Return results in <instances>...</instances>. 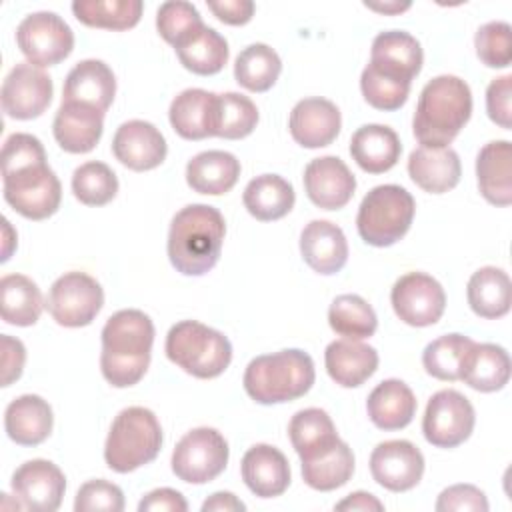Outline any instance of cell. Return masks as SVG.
Masks as SVG:
<instances>
[{
    "mask_svg": "<svg viewBox=\"0 0 512 512\" xmlns=\"http://www.w3.org/2000/svg\"><path fill=\"white\" fill-rule=\"evenodd\" d=\"M154 324L142 310L126 308L112 314L102 328L100 370L114 388L138 384L152 358Z\"/></svg>",
    "mask_w": 512,
    "mask_h": 512,
    "instance_id": "cell-1",
    "label": "cell"
},
{
    "mask_svg": "<svg viewBox=\"0 0 512 512\" xmlns=\"http://www.w3.org/2000/svg\"><path fill=\"white\" fill-rule=\"evenodd\" d=\"M226 222L218 208L188 204L174 214L168 230V258L176 272L202 276L210 272L222 252Z\"/></svg>",
    "mask_w": 512,
    "mask_h": 512,
    "instance_id": "cell-2",
    "label": "cell"
},
{
    "mask_svg": "<svg viewBox=\"0 0 512 512\" xmlns=\"http://www.w3.org/2000/svg\"><path fill=\"white\" fill-rule=\"evenodd\" d=\"M472 116L470 86L452 74L432 78L420 92L412 132L422 146H448Z\"/></svg>",
    "mask_w": 512,
    "mask_h": 512,
    "instance_id": "cell-3",
    "label": "cell"
},
{
    "mask_svg": "<svg viewBox=\"0 0 512 512\" xmlns=\"http://www.w3.org/2000/svg\"><path fill=\"white\" fill-rule=\"evenodd\" d=\"M316 380L314 360L298 348L262 354L244 370V390L258 404H282L304 396Z\"/></svg>",
    "mask_w": 512,
    "mask_h": 512,
    "instance_id": "cell-4",
    "label": "cell"
},
{
    "mask_svg": "<svg viewBox=\"0 0 512 512\" xmlns=\"http://www.w3.org/2000/svg\"><path fill=\"white\" fill-rule=\"evenodd\" d=\"M162 448V426L156 414L144 406H130L114 418L106 444V466L118 474L150 464Z\"/></svg>",
    "mask_w": 512,
    "mask_h": 512,
    "instance_id": "cell-5",
    "label": "cell"
},
{
    "mask_svg": "<svg viewBox=\"0 0 512 512\" xmlns=\"http://www.w3.org/2000/svg\"><path fill=\"white\" fill-rule=\"evenodd\" d=\"M166 356L194 378H216L232 360V344L220 332L198 320H182L166 334Z\"/></svg>",
    "mask_w": 512,
    "mask_h": 512,
    "instance_id": "cell-6",
    "label": "cell"
},
{
    "mask_svg": "<svg viewBox=\"0 0 512 512\" xmlns=\"http://www.w3.org/2000/svg\"><path fill=\"white\" fill-rule=\"evenodd\" d=\"M416 202L412 194L398 184H380L360 202L356 228L360 238L376 248L396 244L410 230Z\"/></svg>",
    "mask_w": 512,
    "mask_h": 512,
    "instance_id": "cell-7",
    "label": "cell"
},
{
    "mask_svg": "<svg viewBox=\"0 0 512 512\" xmlns=\"http://www.w3.org/2000/svg\"><path fill=\"white\" fill-rule=\"evenodd\" d=\"M4 200L28 220H44L60 208L62 186L56 172L38 162L2 174Z\"/></svg>",
    "mask_w": 512,
    "mask_h": 512,
    "instance_id": "cell-8",
    "label": "cell"
},
{
    "mask_svg": "<svg viewBox=\"0 0 512 512\" xmlns=\"http://www.w3.org/2000/svg\"><path fill=\"white\" fill-rule=\"evenodd\" d=\"M228 442L208 426L186 432L172 452V472L188 484H206L218 478L228 464Z\"/></svg>",
    "mask_w": 512,
    "mask_h": 512,
    "instance_id": "cell-9",
    "label": "cell"
},
{
    "mask_svg": "<svg viewBox=\"0 0 512 512\" xmlns=\"http://www.w3.org/2000/svg\"><path fill=\"white\" fill-rule=\"evenodd\" d=\"M104 306V290L86 272H66L54 280L46 296V308L56 324L80 328L92 324Z\"/></svg>",
    "mask_w": 512,
    "mask_h": 512,
    "instance_id": "cell-10",
    "label": "cell"
},
{
    "mask_svg": "<svg viewBox=\"0 0 512 512\" xmlns=\"http://www.w3.org/2000/svg\"><path fill=\"white\" fill-rule=\"evenodd\" d=\"M16 44L38 68L54 66L74 50V32L56 12H32L16 28Z\"/></svg>",
    "mask_w": 512,
    "mask_h": 512,
    "instance_id": "cell-11",
    "label": "cell"
},
{
    "mask_svg": "<svg viewBox=\"0 0 512 512\" xmlns=\"http://www.w3.org/2000/svg\"><path fill=\"white\" fill-rule=\"evenodd\" d=\"M476 414L470 400L458 390L446 388L432 394L422 418L424 438L436 448H456L474 430Z\"/></svg>",
    "mask_w": 512,
    "mask_h": 512,
    "instance_id": "cell-12",
    "label": "cell"
},
{
    "mask_svg": "<svg viewBox=\"0 0 512 512\" xmlns=\"http://www.w3.org/2000/svg\"><path fill=\"white\" fill-rule=\"evenodd\" d=\"M396 316L416 328L436 324L446 308V292L442 284L424 272H408L400 276L390 292Z\"/></svg>",
    "mask_w": 512,
    "mask_h": 512,
    "instance_id": "cell-13",
    "label": "cell"
},
{
    "mask_svg": "<svg viewBox=\"0 0 512 512\" xmlns=\"http://www.w3.org/2000/svg\"><path fill=\"white\" fill-rule=\"evenodd\" d=\"M52 92V78L42 68L30 62L16 64L2 82V110L14 120L38 118L50 106Z\"/></svg>",
    "mask_w": 512,
    "mask_h": 512,
    "instance_id": "cell-14",
    "label": "cell"
},
{
    "mask_svg": "<svg viewBox=\"0 0 512 512\" xmlns=\"http://www.w3.org/2000/svg\"><path fill=\"white\" fill-rule=\"evenodd\" d=\"M10 486L22 508L32 512H54L62 504L66 478L54 462L34 458L16 468Z\"/></svg>",
    "mask_w": 512,
    "mask_h": 512,
    "instance_id": "cell-15",
    "label": "cell"
},
{
    "mask_svg": "<svg viewBox=\"0 0 512 512\" xmlns=\"http://www.w3.org/2000/svg\"><path fill=\"white\" fill-rule=\"evenodd\" d=\"M370 472L382 488L406 492L422 480L424 456L408 440H386L372 450Z\"/></svg>",
    "mask_w": 512,
    "mask_h": 512,
    "instance_id": "cell-16",
    "label": "cell"
},
{
    "mask_svg": "<svg viewBox=\"0 0 512 512\" xmlns=\"http://www.w3.org/2000/svg\"><path fill=\"white\" fill-rule=\"evenodd\" d=\"M304 190L322 210L344 208L356 190V178L338 156H320L304 168Z\"/></svg>",
    "mask_w": 512,
    "mask_h": 512,
    "instance_id": "cell-17",
    "label": "cell"
},
{
    "mask_svg": "<svg viewBox=\"0 0 512 512\" xmlns=\"http://www.w3.org/2000/svg\"><path fill=\"white\" fill-rule=\"evenodd\" d=\"M112 152L120 164L144 172L160 166L168 154L166 138L146 120H128L120 124L112 140Z\"/></svg>",
    "mask_w": 512,
    "mask_h": 512,
    "instance_id": "cell-18",
    "label": "cell"
},
{
    "mask_svg": "<svg viewBox=\"0 0 512 512\" xmlns=\"http://www.w3.org/2000/svg\"><path fill=\"white\" fill-rule=\"evenodd\" d=\"M422 62L424 52L420 42L404 30L380 32L372 40L368 66L388 78L412 84L422 70Z\"/></svg>",
    "mask_w": 512,
    "mask_h": 512,
    "instance_id": "cell-19",
    "label": "cell"
},
{
    "mask_svg": "<svg viewBox=\"0 0 512 512\" xmlns=\"http://www.w3.org/2000/svg\"><path fill=\"white\" fill-rule=\"evenodd\" d=\"M288 128L300 146L324 148L340 134L342 116L338 106L326 98H304L292 108Z\"/></svg>",
    "mask_w": 512,
    "mask_h": 512,
    "instance_id": "cell-20",
    "label": "cell"
},
{
    "mask_svg": "<svg viewBox=\"0 0 512 512\" xmlns=\"http://www.w3.org/2000/svg\"><path fill=\"white\" fill-rule=\"evenodd\" d=\"M104 130V112L82 102H62L52 132L58 146L70 154H86L96 148Z\"/></svg>",
    "mask_w": 512,
    "mask_h": 512,
    "instance_id": "cell-21",
    "label": "cell"
},
{
    "mask_svg": "<svg viewBox=\"0 0 512 512\" xmlns=\"http://www.w3.org/2000/svg\"><path fill=\"white\" fill-rule=\"evenodd\" d=\"M242 480L258 498H274L290 486V464L286 456L270 444H254L240 464Z\"/></svg>",
    "mask_w": 512,
    "mask_h": 512,
    "instance_id": "cell-22",
    "label": "cell"
},
{
    "mask_svg": "<svg viewBox=\"0 0 512 512\" xmlns=\"http://www.w3.org/2000/svg\"><path fill=\"white\" fill-rule=\"evenodd\" d=\"M300 252L314 272L330 276L344 268L348 242L340 226L328 220H312L300 234Z\"/></svg>",
    "mask_w": 512,
    "mask_h": 512,
    "instance_id": "cell-23",
    "label": "cell"
},
{
    "mask_svg": "<svg viewBox=\"0 0 512 512\" xmlns=\"http://www.w3.org/2000/svg\"><path fill=\"white\" fill-rule=\"evenodd\" d=\"M408 174L424 192L444 194L460 182L462 164L456 150L450 146H420L408 156Z\"/></svg>",
    "mask_w": 512,
    "mask_h": 512,
    "instance_id": "cell-24",
    "label": "cell"
},
{
    "mask_svg": "<svg viewBox=\"0 0 512 512\" xmlns=\"http://www.w3.org/2000/svg\"><path fill=\"white\" fill-rule=\"evenodd\" d=\"M216 98L218 94L202 88L182 90L168 110L174 132L184 140L216 136Z\"/></svg>",
    "mask_w": 512,
    "mask_h": 512,
    "instance_id": "cell-25",
    "label": "cell"
},
{
    "mask_svg": "<svg viewBox=\"0 0 512 512\" xmlns=\"http://www.w3.org/2000/svg\"><path fill=\"white\" fill-rule=\"evenodd\" d=\"M116 94V78L112 68L96 58L78 62L66 76L62 102H82L106 112Z\"/></svg>",
    "mask_w": 512,
    "mask_h": 512,
    "instance_id": "cell-26",
    "label": "cell"
},
{
    "mask_svg": "<svg viewBox=\"0 0 512 512\" xmlns=\"http://www.w3.org/2000/svg\"><path fill=\"white\" fill-rule=\"evenodd\" d=\"M54 426L50 404L38 394H22L14 398L4 412V428L12 442L20 446L42 444Z\"/></svg>",
    "mask_w": 512,
    "mask_h": 512,
    "instance_id": "cell-27",
    "label": "cell"
},
{
    "mask_svg": "<svg viewBox=\"0 0 512 512\" xmlns=\"http://www.w3.org/2000/svg\"><path fill=\"white\" fill-rule=\"evenodd\" d=\"M328 376L342 388L362 386L378 368V352L360 340H334L326 346Z\"/></svg>",
    "mask_w": 512,
    "mask_h": 512,
    "instance_id": "cell-28",
    "label": "cell"
},
{
    "mask_svg": "<svg viewBox=\"0 0 512 512\" xmlns=\"http://www.w3.org/2000/svg\"><path fill=\"white\" fill-rule=\"evenodd\" d=\"M476 178L480 194L490 204H512V144L508 140H492L480 148Z\"/></svg>",
    "mask_w": 512,
    "mask_h": 512,
    "instance_id": "cell-29",
    "label": "cell"
},
{
    "mask_svg": "<svg viewBox=\"0 0 512 512\" xmlns=\"http://www.w3.org/2000/svg\"><path fill=\"white\" fill-rule=\"evenodd\" d=\"M416 406L414 392L398 378L382 380L366 400L370 422L386 432L406 428L416 414Z\"/></svg>",
    "mask_w": 512,
    "mask_h": 512,
    "instance_id": "cell-30",
    "label": "cell"
},
{
    "mask_svg": "<svg viewBox=\"0 0 512 512\" xmlns=\"http://www.w3.org/2000/svg\"><path fill=\"white\" fill-rule=\"evenodd\" d=\"M402 154L398 134L384 124H364L350 138V156L368 174H382L396 166Z\"/></svg>",
    "mask_w": 512,
    "mask_h": 512,
    "instance_id": "cell-31",
    "label": "cell"
},
{
    "mask_svg": "<svg viewBox=\"0 0 512 512\" xmlns=\"http://www.w3.org/2000/svg\"><path fill=\"white\" fill-rule=\"evenodd\" d=\"M240 176V160L224 150H206L186 164V182L198 194L220 196L230 192Z\"/></svg>",
    "mask_w": 512,
    "mask_h": 512,
    "instance_id": "cell-32",
    "label": "cell"
},
{
    "mask_svg": "<svg viewBox=\"0 0 512 512\" xmlns=\"http://www.w3.org/2000/svg\"><path fill=\"white\" fill-rule=\"evenodd\" d=\"M460 380L478 392L502 390L510 380V356L498 344L474 342L464 358Z\"/></svg>",
    "mask_w": 512,
    "mask_h": 512,
    "instance_id": "cell-33",
    "label": "cell"
},
{
    "mask_svg": "<svg viewBox=\"0 0 512 512\" xmlns=\"http://www.w3.org/2000/svg\"><path fill=\"white\" fill-rule=\"evenodd\" d=\"M244 208L260 222L284 218L296 202L294 188L278 174H260L252 178L242 194Z\"/></svg>",
    "mask_w": 512,
    "mask_h": 512,
    "instance_id": "cell-34",
    "label": "cell"
},
{
    "mask_svg": "<svg viewBox=\"0 0 512 512\" xmlns=\"http://www.w3.org/2000/svg\"><path fill=\"white\" fill-rule=\"evenodd\" d=\"M466 296L472 312L486 320L502 318L510 312L512 284L510 276L496 266L476 270L466 286Z\"/></svg>",
    "mask_w": 512,
    "mask_h": 512,
    "instance_id": "cell-35",
    "label": "cell"
},
{
    "mask_svg": "<svg viewBox=\"0 0 512 512\" xmlns=\"http://www.w3.org/2000/svg\"><path fill=\"white\" fill-rule=\"evenodd\" d=\"M304 482L320 492H330L344 486L354 474V454L344 440H336L332 446L302 458Z\"/></svg>",
    "mask_w": 512,
    "mask_h": 512,
    "instance_id": "cell-36",
    "label": "cell"
},
{
    "mask_svg": "<svg viewBox=\"0 0 512 512\" xmlns=\"http://www.w3.org/2000/svg\"><path fill=\"white\" fill-rule=\"evenodd\" d=\"M2 320L12 326H32L46 306L36 282L24 274H6L0 280Z\"/></svg>",
    "mask_w": 512,
    "mask_h": 512,
    "instance_id": "cell-37",
    "label": "cell"
},
{
    "mask_svg": "<svg viewBox=\"0 0 512 512\" xmlns=\"http://www.w3.org/2000/svg\"><path fill=\"white\" fill-rule=\"evenodd\" d=\"M180 64L200 76L218 74L228 62V42L226 38L210 26H202L176 48Z\"/></svg>",
    "mask_w": 512,
    "mask_h": 512,
    "instance_id": "cell-38",
    "label": "cell"
},
{
    "mask_svg": "<svg viewBox=\"0 0 512 512\" xmlns=\"http://www.w3.org/2000/svg\"><path fill=\"white\" fill-rule=\"evenodd\" d=\"M288 436L300 460L340 440L332 418L322 408L298 410L288 424Z\"/></svg>",
    "mask_w": 512,
    "mask_h": 512,
    "instance_id": "cell-39",
    "label": "cell"
},
{
    "mask_svg": "<svg viewBox=\"0 0 512 512\" xmlns=\"http://www.w3.org/2000/svg\"><path fill=\"white\" fill-rule=\"evenodd\" d=\"M282 72V60L274 48L256 42L246 46L234 62L236 82L250 92L270 90Z\"/></svg>",
    "mask_w": 512,
    "mask_h": 512,
    "instance_id": "cell-40",
    "label": "cell"
},
{
    "mask_svg": "<svg viewBox=\"0 0 512 512\" xmlns=\"http://www.w3.org/2000/svg\"><path fill=\"white\" fill-rule=\"evenodd\" d=\"M144 4L140 0H74V16L90 26L104 30H128L140 22Z\"/></svg>",
    "mask_w": 512,
    "mask_h": 512,
    "instance_id": "cell-41",
    "label": "cell"
},
{
    "mask_svg": "<svg viewBox=\"0 0 512 512\" xmlns=\"http://www.w3.org/2000/svg\"><path fill=\"white\" fill-rule=\"evenodd\" d=\"M330 328L348 340L370 338L378 328L374 308L358 294H340L328 308Z\"/></svg>",
    "mask_w": 512,
    "mask_h": 512,
    "instance_id": "cell-42",
    "label": "cell"
},
{
    "mask_svg": "<svg viewBox=\"0 0 512 512\" xmlns=\"http://www.w3.org/2000/svg\"><path fill=\"white\" fill-rule=\"evenodd\" d=\"M472 344L474 340L464 334H444L424 348L422 366L432 378L444 382L460 380V370Z\"/></svg>",
    "mask_w": 512,
    "mask_h": 512,
    "instance_id": "cell-43",
    "label": "cell"
},
{
    "mask_svg": "<svg viewBox=\"0 0 512 512\" xmlns=\"http://www.w3.org/2000/svg\"><path fill=\"white\" fill-rule=\"evenodd\" d=\"M258 124L256 104L238 92H224L216 98V136L240 140L252 134Z\"/></svg>",
    "mask_w": 512,
    "mask_h": 512,
    "instance_id": "cell-44",
    "label": "cell"
},
{
    "mask_svg": "<svg viewBox=\"0 0 512 512\" xmlns=\"http://www.w3.org/2000/svg\"><path fill=\"white\" fill-rule=\"evenodd\" d=\"M72 192L86 206H104L118 192V178L104 162H84L72 174Z\"/></svg>",
    "mask_w": 512,
    "mask_h": 512,
    "instance_id": "cell-45",
    "label": "cell"
},
{
    "mask_svg": "<svg viewBox=\"0 0 512 512\" xmlns=\"http://www.w3.org/2000/svg\"><path fill=\"white\" fill-rule=\"evenodd\" d=\"M202 26L204 22L196 6L184 0L164 2L156 12L158 34L174 48L180 42H184L188 36H192L196 30H200Z\"/></svg>",
    "mask_w": 512,
    "mask_h": 512,
    "instance_id": "cell-46",
    "label": "cell"
},
{
    "mask_svg": "<svg viewBox=\"0 0 512 512\" xmlns=\"http://www.w3.org/2000/svg\"><path fill=\"white\" fill-rule=\"evenodd\" d=\"M410 86L412 84L408 82H400L376 72L372 66H366L360 76V90L364 100L372 108L384 112H394L404 106L410 94Z\"/></svg>",
    "mask_w": 512,
    "mask_h": 512,
    "instance_id": "cell-47",
    "label": "cell"
},
{
    "mask_svg": "<svg viewBox=\"0 0 512 512\" xmlns=\"http://www.w3.org/2000/svg\"><path fill=\"white\" fill-rule=\"evenodd\" d=\"M474 48L480 62L488 68H506L512 62L510 24L492 20L478 28L474 36Z\"/></svg>",
    "mask_w": 512,
    "mask_h": 512,
    "instance_id": "cell-48",
    "label": "cell"
},
{
    "mask_svg": "<svg viewBox=\"0 0 512 512\" xmlns=\"http://www.w3.org/2000/svg\"><path fill=\"white\" fill-rule=\"evenodd\" d=\"M76 512H122L124 510V494L122 490L108 480H88L76 492L74 500Z\"/></svg>",
    "mask_w": 512,
    "mask_h": 512,
    "instance_id": "cell-49",
    "label": "cell"
},
{
    "mask_svg": "<svg viewBox=\"0 0 512 512\" xmlns=\"http://www.w3.org/2000/svg\"><path fill=\"white\" fill-rule=\"evenodd\" d=\"M38 162H46V150L36 136L26 132H16L6 138L2 146V156H0L2 174L32 166Z\"/></svg>",
    "mask_w": 512,
    "mask_h": 512,
    "instance_id": "cell-50",
    "label": "cell"
},
{
    "mask_svg": "<svg viewBox=\"0 0 512 512\" xmlns=\"http://www.w3.org/2000/svg\"><path fill=\"white\" fill-rule=\"evenodd\" d=\"M486 494L472 484H454L440 492L436 500L438 512H488Z\"/></svg>",
    "mask_w": 512,
    "mask_h": 512,
    "instance_id": "cell-51",
    "label": "cell"
},
{
    "mask_svg": "<svg viewBox=\"0 0 512 512\" xmlns=\"http://www.w3.org/2000/svg\"><path fill=\"white\" fill-rule=\"evenodd\" d=\"M512 76L504 74L494 78L486 88L488 118L504 130L512 128Z\"/></svg>",
    "mask_w": 512,
    "mask_h": 512,
    "instance_id": "cell-52",
    "label": "cell"
},
{
    "mask_svg": "<svg viewBox=\"0 0 512 512\" xmlns=\"http://www.w3.org/2000/svg\"><path fill=\"white\" fill-rule=\"evenodd\" d=\"M2 344V386H10L22 376L26 362V348L18 338L8 334L0 336Z\"/></svg>",
    "mask_w": 512,
    "mask_h": 512,
    "instance_id": "cell-53",
    "label": "cell"
},
{
    "mask_svg": "<svg viewBox=\"0 0 512 512\" xmlns=\"http://www.w3.org/2000/svg\"><path fill=\"white\" fill-rule=\"evenodd\" d=\"M188 502L174 488H156L148 492L140 504L138 512H186Z\"/></svg>",
    "mask_w": 512,
    "mask_h": 512,
    "instance_id": "cell-54",
    "label": "cell"
},
{
    "mask_svg": "<svg viewBox=\"0 0 512 512\" xmlns=\"http://www.w3.org/2000/svg\"><path fill=\"white\" fill-rule=\"evenodd\" d=\"M208 8L212 14L230 26H244L254 16V2L252 0H220V2H208Z\"/></svg>",
    "mask_w": 512,
    "mask_h": 512,
    "instance_id": "cell-55",
    "label": "cell"
},
{
    "mask_svg": "<svg viewBox=\"0 0 512 512\" xmlns=\"http://www.w3.org/2000/svg\"><path fill=\"white\" fill-rule=\"evenodd\" d=\"M334 510H348V512H354V510L370 512V510H374V512H380V510H384V504L374 494L358 490V492L348 494L342 502H338L334 506Z\"/></svg>",
    "mask_w": 512,
    "mask_h": 512,
    "instance_id": "cell-56",
    "label": "cell"
},
{
    "mask_svg": "<svg viewBox=\"0 0 512 512\" xmlns=\"http://www.w3.org/2000/svg\"><path fill=\"white\" fill-rule=\"evenodd\" d=\"M242 510H246V504L238 500L232 492H214L202 504V512H242Z\"/></svg>",
    "mask_w": 512,
    "mask_h": 512,
    "instance_id": "cell-57",
    "label": "cell"
},
{
    "mask_svg": "<svg viewBox=\"0 0 512 512\" xmlns=\"http://www.w3.org/2000/svg\"><path fill=\"white\" fill-rule=\"evenodd\" d=\"M366 8L380 12V14H400L410 8V2H384V4H374V2H364Z\"/></svg>",
    "mask_w": 512,
    "mask_h": 512,
    "instance_id": "cell-58",
    "label": "cell"
},
{
    "mask_svg": "<svg viewBox=\"0 0 512 512\" xmlns=\"http://www.w3.org/2000/svg\"><path fill=\"white\" fill-rule=\"evenodd\" d=\"M2 224H4V252H2V262H6L8 258H10V252H12V244H14V240H16V236L14 238H10L8 234H10V230H12V226H10V222L4 218L2 220Z\"/></svg>",
    "mask_w": 512,
    "mask_h": 512,
    "instance_id": "cell-59",
    "label": "cell"
}]
</instances>
